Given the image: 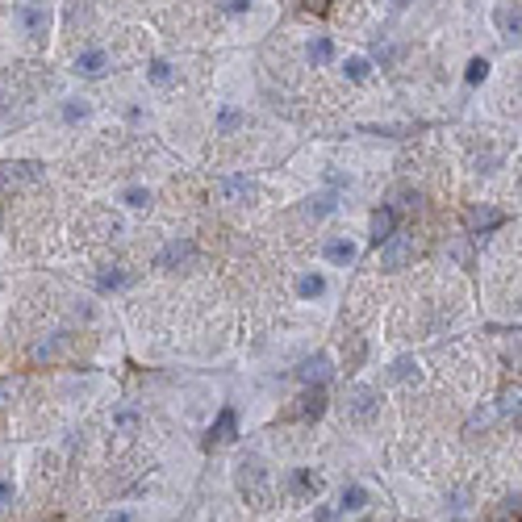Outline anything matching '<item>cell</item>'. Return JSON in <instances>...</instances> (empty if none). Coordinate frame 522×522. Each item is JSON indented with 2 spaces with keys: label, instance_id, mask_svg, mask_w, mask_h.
Returning a JSON list of instances; mask_svg holds the SVG:
<instances>
[{
  "label": "cell",
  "instance_id": "33",
  "mask_svg": "<svg viewBox=\"0 0 522 522\" xmlns=\"http://www.w3.org/2000/svg\"><path fill=\"white\" fill-rule=\"evenodd\" d=\"M214 435H218V443H226V439H234V413H222L218 418V426H214Z\"/></svg>",
  "mask_w": 522,
  "mask_h": 522
},
{
  "label": "cell",
  "instance_id": "25",
  "mask_svg": "<svg viewBox=\"0 0 522 522\" xmlns=\"http://www.w3.org/2000/svg\"><path fill=\"white\" fill-rule=\"evenodd\" d=\"M489 59H485V55H472V59H468V67H464V84L468 88H480V84H485V80H489Z\"/></svg>",
  "mask_w": 522,
  "mask_h": 522
},
{
  "label": "cell",
  "instance_id": "1",
  "mask_svg": "<svg viewBox=\"0 0 522 522\" xmlns=\"http://www.w3.org/2000/svg\"><path fill=\"white\" fill-rule=\"evenodd\" d=\"M234 480H239V493L251 506H268L272 501V468L263 464L260 456H242L234 468Z\"/></svg>",
  "mask_w": 522,
  "mask_h": 522
},
{
  "label": "cell",
  "instance_id": "26",
  "mask_svg": "<svg viewBox=\"0 0 522 522\" xmlns=\"http://www.w3.org/2000/svg\"><path fill=\"white\" fill-rule=\"evenodd\" d=\"M67 351V335H51L43 343H33V359H59Z\"/></svg>",
  "mask_w": 522,
  "mask_h": 522
},
{
  "label": "cell",
  "instance_id": "29",
  "mask_svg": "<svg viewBox=\"0 0 522 522\" xmlns=\"http://www.w3.org/2000/svg\"><path fill=\"white\" fill-rule=\"evenodd\" d=\"M301 413L305 418H322V413H327V397H322V393H305L301 397Z\"/></svg>",
  "mask_w": 522,
  "mask_h": 522
},
{
  "label": "cell",
  "instance_id": "19",
  "mask_svg": "<svg viewBox=\"0 0 522 522\" xmlns=\"http://www.w3.org/2000/svg\"><path fill=\"white\" fill-rule=\"evenodd\" d=\"M43 180V167L33 164H5L0 167V188H30Z\"/></svg>",
  "mask_w": 522,
  "mask_h": 522
},
{
  "label": "cell",
  "instance_id": "10",
  "mask_svg": "<svg viewBox=\"0 0 522 522\" xmlns=\"http://www.w3.org/2000/svg\"><path fill=\"white\" fill-rule=\"evenodd\" d=\"M338 71H343V80L356 88H368L372 80H376V63H372L368 51H347V55L338 59Z\"/></svg>",
  "mask_w": 522,
  "mask_h": 522
},
{
  "label": "cell",
  "instance_id": "3",
  "mask_svg": "<svg viewBox=\"0 0 522 522\" xmlns=\"http://www.w3.org/2000/svg\"><path fill=\"white\" fill-rule=\"evenodd\" d=\"M113 67H118V59H113V51L105 43H88L71 55V71L80 80H109Z\"/></svg>",
  "mask_w": 522,
  "mask_h": 522
},
{
  "label": "cell",
  "instance_id": "38",
  "mask_svg": "<svg viewBox=\"0 0 522 522\" xmlns=\"http://www.w3.org/2000/svg\"><path fill=\"white\" fill-rule=\"evenodd\" d=\"M389 5H393V9H405V5H410V0H389Z\"/></svg>",
  "mask_w": 522,
  "mask_h": 522
},
{
  "label": "cell",
  "instance_id": "16",
  "mask_svg": "<svg viewBox=\"0 0 522 522\" xmlns=\"http://www.w3.org/2000/svg\"><path fill=\"white\" fill-rule=\"evenodd\" d=\"M155 263H159L164 272H180V268L196 263V247L188 239H172L164 251H159V260H155Z\"/></svg>",
  "mask_w": 522,
  "mask_h": 522
},
{
  "label": "cell",
  "instance_id": "4",
  "mask_svg": "<svg viewBox=\"0 0 522 522\" xmlns=\"http://www.w3.org/2000/svg\"><path fill=\"white\" fill-rule=\"evenodd\" d=\"M138 80L151 88V92H176V88L185 84V71H180V63H176V59L155 55V59H147V63H142Z\"/></svg>",
  "mask_w": 522,
  "mask_h": 522
},
{
  "label": "cell",
  "instance_id": "12",
  "mask_svg": "<svg viewBox=\"0 0 522 522\" xmlns=\"http://www.w3.org/2000/svg\"><path fill=\"white\" fill-rule=\"evenodd\" d=\"M335 510L343 514V518H356V514H368V510H372V489H368V485H359V480H347V485L338 489Z\"/></svg>",
  "mask_w": 522,
  "mask_h": 522
},
{
  "label": "cell",
  "instance_id": "31",
  "mask_svg": "<svg viewBox=\"0 0 522 522\" xmlns=\"http://www.w3.org/2000/svg\"><path fill=\"white\" fill-rule=\"evenodd\" d=\"M13 501H17V489H13V477L0 468V514L13 510Z\"/></svg>",
  "mask_w": 522,
  "mask_h": 522
},
{
  "label": "cell",
  "instance_id": "21",
  "mask_svg": "<svg viewBox=\"0 0 522 522\" xmlns=\"http://www.w3.org/2000/svg\"><path fill=\"white\" fill-rule=\"evenodd\" d=\"M305 59H309V67H327L330 59H335L330 33H309V38H305Z\"/></svg>",
  "mask_w": 522,
  "mask_h": 522
},
{
  "label": "cell",
  "instance_id": "5",
  "mask_svg": "<svg viewBox=\"0 0 522 522\" xmlns=\"http://www.w3.org/2000/svg\"><path fill=\"white\" fill-rule=\"evenodd\" d=\"M318 255H322L327 268H351V263L359 260V234H351V230H335V234L322 239Z\"/></svg>",
  "mask_w": 522,
  "mask_h": 522
},
{
  "label": "cell",
  "instance_id": "35",
  "mask_svg": "<svg viewBox=\"0 0 522 522\" xmlns=\"http://www.w3.org/2000/svg\"><path fill=\"white\" fill-rule=\"evenodd\" d=\"M314 522H343V514H338L335 506H327V501H322V506H314Z\"/></svg>",
  "mask_w": 522,
  "mask_h": 522
},
{
  "label": "cell",
  "instance_id": "14",
  "mask_svg": "<svg viewBox=\"0 0 522 522\" xmlns=\"http://www.w3.org/2000/svg\"><path fill=\"white\" fill-rule=\"evenodd\" d=\"M335 376V359L327 351H318V356H305L301 368H297V381L301 384H327Z\"/></svg>",
  "mask_w": 522,
  "mask_h": 522
},
{
  "label": "cell",
  "instance_id": "20",
  "mask_svg": "<svg viewBox=\"0 0 522 522\" xmlns=\"http://www.w3.org/2000/svg\"><path fill=\"white\" fill-rule=\"evenodd\" d=\"M498 33L506 46H518V0H501L498 5Z\"/></svg>",
  "mask_w": 522,
  "mask_h": 522
},
{
  "label": "cell",
  "instance_id": "39",
  "mask_svg": "<svg viewBox=\"0 0 522 522\" xmlns=\"http://www.w3.org/2000/svg\"><path fill=\"white\" fill-rule=\"evenodd\" d=\"M22 5H51V0H22Z\"/></svg>",
  "mask_w": 522,
  "mask_h": 522
},
{
  "label": "cell",
  "instance_id": "24",
  "mask_svg": "<svg viewBox=\"0 0 522 522\" xmlns=\"http://www.w3.org/2000/svg\"><path fill=\"white\" fill-rule=\"evenodd\" d=\"M255 9H260V0H218V13L230 22H247Z\"/></svg>",
  "mask_w": 522,
  "mask_h": 522
},
{
  "label": "cell",
  "instance_id": "22",
  "mask_svg": "<svg viewBox=\"0 0 522 522\" xmlns=\"http://www.w3.org/2000/svg\"><path fill=\"white\" fill-rule=\"evenodd\" d=\"M338 193H314L309 201H305V218H314V222H322V218H330V214H338Z\"/></svg>",
  "mask_w": 522,
  "mask_h": 522
},
{
  "label": "cell",
  "instance_id": "11",
  "mask_svg": "<svg viewBox=\"0 0 522 522\" xmlns=\"http://www.w3.org/2000/svg\"><path fill=\"white\" fill-rule=\"evenodd\" d=\"M118 113H121V121H126L130 130H151V126H155L151 105H147V97H138V92H121Z\"/></svg>",
  "mask_w": 522,
  "mask_h": 522
},
{
  "label": "cell",
  "instance_id": "6",
  "mask_svg": "<svg viewBox=\"0 0 522 522\" xmlns=\"http://www.w3.org/2000/svg\"><path fill=\"white\" fill-rule=\"evenodd\" d=\"M13 30L22 33V38H43L51 30V9L46 5H13Z\"/></svg>",
  "mask_w": 522,
  "mask_h": 522
},
{
  "label": "cell",
  "instance_id": "37",
  "mask_svg": "<svg viewBox=\"0 0 522 522\" xmlns=\"http://www.w3.org/2000/svg\"><path fill=\"white\" fill-rule=\"evenodd\" d=\"M13 393H17V381H9V376H5V381H0V405L13 402Z\"/></svg>",
  "mask_w": 522,
  "mask_h": 522
},
{
  "label": "cell",
  "instance_id": "27",
  "mask_svg": "<svg viewBox=\"0 0 522 522\" xmlns=\"http://www.w3.org/2000/svg\"><path fill=\"white\" fill-rule=\"evenodd\" d=\"M389 381H397V384L418 381V359H413V356H402V359H397V364L389 368Z\"/></svg>",
  "mask_w": 522,
  "mask_h": 522
},
{
  "label": "cell",
  "instance_id": "13",
  "mask_svg": "<svg viewBox=\"0 0 522 522\" xmlns=\"http://www.w3.org/2000/svg\"><path fill=\"white\" fill-rule=\"evenodd\" d=\"M413 255V234H389V239L381 242V268H405Z\"/></svg>",
  "mask_w": 522,
  "mask_h": 522
},
{
  "label": "cell",
  "instance_id": "9",
  "mask_svg": "<svg viewBox=\"0 0 522 522\" xmlns=\"http://www.w3.org/2000/svg\"><path fill=\"white\" fill-rule=\"evenodd\" d=\"M293 293H297V301H305V305L327 301V297H330L327 272H322V268H305V272H297L293 276Z\"/></svg>",
  "mask_w": 522,
  "mask_h": 522
},
{
  "label": "cell",
  "instance_id": "28",
  "mask_svg": "<svg viewBox=\"0 0 522 522\" xmlns=\"http://www.w3.org/2000/svg\"><path fill=\"white\" fill-rule=\"evenodd\" d=\"M97 284L100 289H105V293H118V289H126V284H130V272H126V268H105V272L97 276Z\"/></svg>",
  "mask_w": 522,
  "mask_h": 522
},
{
  "label": "cell",
  "instance_id": "32",
  "mask_svg": "<svg viewBox=\"0 0 522 522\" xmlns=\"http://www.w3.org/2000/svg\"><path fill=\"white\" fill-rule=\"evenodd\" d=\"M493 418H498V405H480V410L468 418V431H485V426H493Z\"/></svg>",
  "mask_w": 522,
  "mask_h": 522
},
{
  "label": "cell",
  "instance_id": "30",
  "mask_svg": "<svg viewBox=\"0 0 522 522\" xmlns=\"http://www.w3.org/2000/svg\"><path fill=\"white\" fill-rule=\"evenodd\" d=\"M498 222H501V214H498V209L485 205V209H472V218H468V226H472V230H489V226H498Z\"/></svg>",
  "mask_w": 522,
  "mask_h": 522
},
{
  "label": "cell",
  "instance_id": "2",
  "mask_svg": "<svg viewBox=\"0 0 522 522\" xmlns=\"http://www.w3.org/2000/svg\"><path fill=\"white\" fill-rule=\"evenodd\" d=\"M322 489H327V477H322L314 464L284 468V477H280V493H284V498H293V501H318V498H322Z\"/></svg>",
  "mask_w": 522,
  "mask_h": 522
},
{
  "label": "cell",
  "instance_id": "17",
  "mask_svg": "<svg viewBox=\"0 0 522 522\" xmlns=\"http://www.w3.org/2000/svg\"><path fill=\"white\" fill-rule=\"evenodd\" d=\"M109 426H113V435L134 439V435H138V426H142V410L134 402H118L109 410Z\"/></svg>",
  "mask_w": 522,
  "mask_h": 522
},
{
  "label": "cell",
  "instance_id": "15",
  "mask_svg": "<svg viewBox=\"0 0 522 522\" xmlns=\"http://www.w3.org/2000/svg\"><path fill=\"white\" fill-rule=\"evenodd\" d=\"M113 205L130 209V214H147V209L155 205V188L151 185H121L118 193H113Z\"/></svg>",
  "mask_w": 522,
  "mask_h": 522
},
{
  "label": "cell",
  "instance_id": "23",
  "mask_svg": "<svg viewBox=\"0 0 522 522\" xmlns=\"http://www.w3.org/2000/svg\"><path fill=\"white\" fill-rule=\"evenodd\" d=\"M393 226H397V209H372V218H368V230H372V239L384 242L393 234Z\"/></svg>",
  "mask_w": 522,
  "mask_h": 522
},
{
  "label": "cell",
  "instance_id": "36",
  "mask_svg": "<svg viewBox=\"0 0 522 522\" xmlns=\"http://www.w3.org/2000/svg\"><path fill=\"white\" fill-rule=\"evenodd\" d=\"M447 255H451V260H456L460 268H464V263H468V239H456V242H451V251H447Z\"/></svg>",
  "mask_w": 522,
  "mask_h": 522
},
{
  "label": "cell",
  "instance_id": "8",
  "mask_svg": "<svg viewBox=\"0 0 522 522\" xmlns=\"http://www.w3.org/2000/svg\"><path fill=\"white\" fill-rule=\"evenodd\" d=\"M247 126V109H242L239 100H214V134L218 138H234V134Z\"/></svg>",
  "mask_w": 522,
  "mask_h": 522
},
{
  "label": "cell",
  "instance_id": "7",
  "mask_svg": "<svg viewBox=\"0 0 522 522\" xmlns=\"http://www.w3.org/2000/svg\"><path fill=\"white\" fill-rule=\"evenodd\" d=\"M343 413H347L351 422H368V418L381 413V393L368 389V384H356V389H347V397H343Z\"/></svg>",
  "mask_w": 522,
  "mask_h": 522
},
{
  "label": "cell",
  "instance_id": "34",
  "mask_svg": "<svg viewBox=\"0 0 522 522\" xmlns=\"http://www.w3.org/2000/svg\"><path fill=\"white\" fill-rule=\"evenodd\" d=\"M105 522H142L138 510H130V506H118V510L105 514Z\"/></svg>",
  "mask_w": 522,
  "mask_h": 522
},
{
  "label": "cell",
  "instance_id": "18",
  "mask_svg": "<svg viewBox=\"0 0 522 522\" xmlns=\"http://www.w3.org/2000/svg\"><path fill=\"white\" fill-rule=\"evenodd\" d=\"M218 196L226 205H251V201H255V185H251L247 176H222Z\"/></svg>",
  "mask_w": 522,
  "mask_h": 522
}]
</instances>
